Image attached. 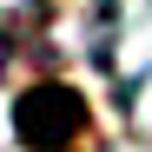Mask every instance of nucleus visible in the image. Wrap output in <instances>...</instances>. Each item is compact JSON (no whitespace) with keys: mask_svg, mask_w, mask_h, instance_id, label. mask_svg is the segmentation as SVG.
Masks as SVG:
<instances>
[{"mask_svg":"<svg viewBox=\"0 0 152 152\" xmlns=\"http://www.w3.org/2000/svg\"><path fill=\"white\" fill-rule=\"evenodd\" d=\"M13 126H20V139L40 145V152H53V145H73L86 132V99L60 86V80H40L20 93V106H13Z\"/></svg>","mask_w":152,"mask_h":152,"instance_id":"obj_1","label":"nucleus"}]
</instances>
